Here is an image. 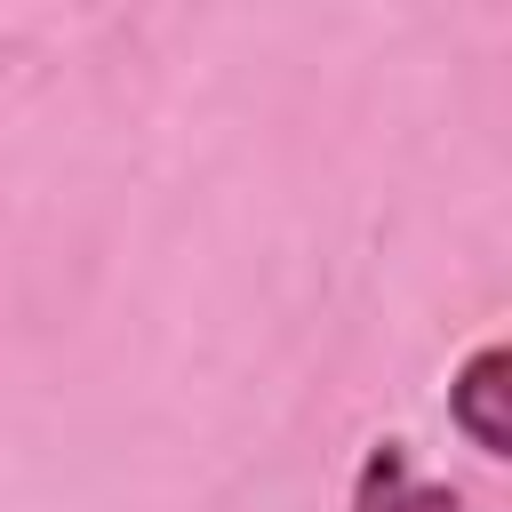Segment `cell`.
I'll list each match as a JSON object with an SVG mask.
<instances>
[{
    "label": "cell",
    "mask_w": 512,
    "mask_h": 512,
    "mask_svg": "<svg viewBox=\"0 0 512 512\" xmlns=\"http://www.w3.org/2000/svg\"><path fill=\"white\" fill-rule=\"evenodd\" d=\"M352 512H464V496L448 480H424L400 440H376L352 472Z\"/></svg>",
    "instance_id": "cell-2"
},
{
    "label": "cell",
    "mask_w": 512,
    "mask_h": 512,
    "mask_svg": "<svg viewBox=\"0 0 512 512\" xmlns=\"http://www.w3.org/2000/svg\"><path fill=\"white\" fill-rule=\"evenodd\" d=\"M512 376V352L504 344H480L456 376H448V424L480 448V456H512V424H504V384Z\"/></svg>",
    "instance_id": "cell-1"
}]
</instances>
